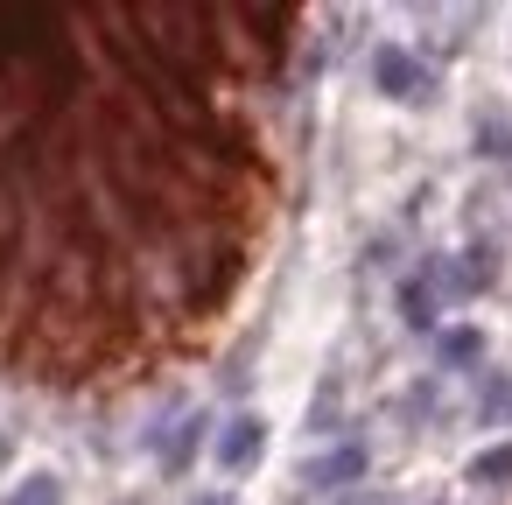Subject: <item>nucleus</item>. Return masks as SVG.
<instances>
[{
	"label": "nucleus",
	"instance_id": "nucleus-3",
	"mask_svg": "<svg viewBox=\"0 0 512 505\" xmlns=\"http://www.w3.org/2000/svg\"><path fill=\"white\" fill-rule=\"evenodd\" d=\"M8 505H57V477H29V491L8 498Z\"/></svg>",
	"mask_w": 512,
	"mask_h": 505
},
{
	"label": "nucleus",
	"instance_id": "nucleus-1",
	"mask_svg": "<svg viewBox=\"0 0 512 505\" xmlns=\"http://www.w3.org/2000/svg\"><path fill=\"white\" fill-rule=\"evenodd\" d=\"M253 456H260V421L246 414V421H232V435L218 442V463H225V470H246Z\"/></svg>",
	"mask_w": 512,
	"mask_h": 505
},
{
	"label": "nucleus",
	"instance_id": "nucleus-2",
	"mask_svg": "<svg viewBox=\"0 0 512 505\" xmlns=\"http://www.w3.org/2000/svg\"><path fill=\"white\" fill-rule=\"evenodd\" d=\"M379 78H386V92H393V99H407V85H414V71H407V57H393V50L379 57Z\"/></svg>",
	"mask_w": 512,
	"mask_h": 505
}]
</instances>
